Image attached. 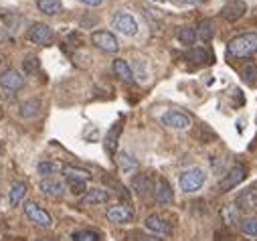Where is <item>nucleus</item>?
I'll use <instances>...</instances> for the list:
<instances>
[{"instance_id":"obj_17","label":"nucleus","mask_w":257,"mask_h":241,"mask_svg":"<svg viewBox=\"0 0 257 241\" xmlns=\"http://www.w3.org/2000/svg\"><path fill=\"white\" fill-rule=\"evenodd\" d=\"M132 189L136 191L138 197H148L154 193V183H152V178L146 176V174H140L134 178V183H132Z\"/></svg>"},{"instance_id":"obj_8","label":"nucleus","mask_w":257,"mask_h":241,"mask_svg":"<svg viewBox=\"0 0 257 241\" xmlns=\"http://www.w3.org/2000/svg\"><path fill=\"white\" fill-rule=\"evenodd\" d=\"M144 227H146V231H150V233L156 235V237H170V235H172V225H170L166 219H162L160 215H150V217H146Z\"/></svg>"},{"instance_id":"obj_35","label":"nucleus","mask_w":257,"mask_h":241,"mask_svg":"<svg viewBox=\"0 0 257 241\" xmlns=\"http://www.w3.org/2000/svg\"><path fill=\"white\" fill-rule=\"evenodd\" d=\"M182 3H186V5H201V3H205V0H182Z\"/></svg>"},{"instance_id":"obj_33","label":"nucleus","mask_w":257,"mask_h":241,"mask_svg":"<svg viewBox=\"0 0 257 241\" xmlns=\"http://www.w3.org/2000/svg\"><path fill=\"white\" fill-rule=\"evenodd\" d=\"M37 61H39V59H37V57H33V55H31V57H27V59H25V69H27L29 73H33V71L39 67V63H37Z\"/></svg>"},{"instance_id":"obj_9","label":"nucleus","mask_w":257,"mask_h":241,"mask_svg":"<svg viewBox=\"0 0 257 241\" xmlns=\"http://www.w3.org/2000/svg\"><path fill=\"white\" fill-rule=\"evenodd\" d=\"M29 39H31L35 45L47 47V45L53 43L55 35H53V31H51V27H47V25H43V23H35V25L29 29Z\"/></svg>"},{"instance_id":"obj_13","label":"nucleus","mask_w":257,"mask_h":241,"mask_svg":"<svg viewBox=\"0 0 257 241\" xmlns=\"http://www.w3.org/2000/svg\"><path fill=\"white\" fill-rule=\"evenodd\" d=\"M39 189H41L47 197H51V199H61L63 195H65V185L59 183V180H55V178H43L41 185H39Z\"/></svg>"},{"instance_id":"obj_3","label":"nucleus","mask_w":257,"mask_h":241,"mask_svg":"<svg viewBox=\"0 0 257 241\" xmlns=\"http://www.w3.org/2000/svg\"><path fill=\"white\" fill-rule=\"evenodd\" d=\"M111 27H113L117 33H121L123 37H134V35L138 33V23H136V19H134L130 13H125V11H117V13L113 15Z\"/></svg>"},{"instance_id":"obj_6","label":"nucleus","mask_w":257,"mask_h":241,"mask_svg":"<svg viewBox=\"0 0 257 241\" xmlns=\"http://www.w3.org/2000/svg\"><path fill=\"white\" fill-rule=\"evenodd\" d=\"M160 122H162V126H166V128H170V130H188L190 124H192V119H190L188 115L180 113V111H172V109H170V111L162 113Z\"/></svg>"},{"instance_id":"obj_15","label":"nucleus","mask_w":257,"mask_h":241,"mask_svg":"<svg viewBox=\"0 0 257 241\" xmlns=\"http://www.w3.org/2000/svg\"><path fill=\"white\" fill-rule=\"evenodd\" d=\"M154 199H156L158 205H164V207L166 205H172L174 195H172V187L168 185V180H164V178L158 180V185L154 189Z\"/></svg>"},{"instance_id":"obj_29","label":"nucleus","mask_w":257,"mask_h":241,"mask_svg":"<svg viewBox=\"0 0 257 241\" xmlns=\"http://www.w3.org/2000/svg\"><path fill=\"white\" fill-rule=\"evenodd\" d=\"M73 241H99V235L91 229H83L73 233Z\"/></svg>"},{"instance_id":"obj_25","label":"nucleus","mask_w":257,"mask_h":241,"mask_svg":"<svg viewBox=\"0 0 257 241\" xmlns=\"http://www.w3.org/2000/svg\"><path fill=\"white\" fill-rule=\"evenodd\" d=\"M176 37H178V41L182 45H195V41H197V29H192V27H180Z\"/></svg>"},{"instance_id":"obj_27","label":"nucleus","mask_w":257,"mask_h":241,"mask_svg":"<svg viewBox=\"0 0 257 241\" xmlns=\"http://www.w3.org/2000/svg\"><path fill=\"white\" fill-rule=\"evenodd\" d=\"M241 233L243 235H247V237H257V217H245L243 221H241Z\"/></svg>"},{"instance_id":"obj_34","label":"nucleus","mask_w":257,"mask_h":241,"mask_svg":"<svg viewBox=\"0 0 257 241\" xmlns=\"http://www.w3.org/2000/svg\"><path fill=\"white\" fill-rule=\"evenodd\" d=\"M83 5H87V7H99L101 3H105V0H81Z\"/></svg>"},{"instance_id":"obj_2","label":"nucleus","mask_w":257,"mask_h":241,"mask_svg":"<svg viewBox=\"0 0 257 241\" xmlns=\"http://www.w3.org/2000/svg\"><path fill=\"white\" fill-rule=\"evenodd\" d=\"M205 180H207L205 170L195 166V168L184 170V172L178 176V187H180V191H184V193H197V191H201V187L205 185Z\"/></svg>"},{"instance_id":"obj_37","label":"nucleus","mask_w":257,"mask_h":241,"mask_svg":"<svg viewBox=\"0 0 257 241\" xmlns=\"http://www.w3.org/2000/svg\"><path fill=\"white\" fill-rule=\"evenodd\" d=\"M152 3H156V5H164V3H168V0H152Z\"/></svg>"},{"instance_id":"obj_39","label":"nucleus","mask_w":257,"mask_h":241,"mask_svg":"<svg viewBox=\"0 0 257 241\" xmlns=\"http://www.w3.org/2000/svg\"><path fill=\"white\" fill-rule=\"evenodd\" d=\"M5 150V146H3V142H0V152H3Z\"/></svg>"},{"instance_id":"obj_22","label":"nucleus","mask_w":257,"mask_h":241,"mask_svg":"<svg viewBox=\"0 0 257 241\" xmlns=\"http://www.w3.org/2000/svg\"><path fill=\"white\" fill-rule=\"evenodd\" d=\"M37 7H39V11H41L43 15H49V17L59 15V13H61V9H63L61 0H39Z\"/></svg>"},{"instance_id":"obj_1","label":"nucleus","mask_w":257,"mask_h":241,"mask_svg":"<svg viewBox=\"0 0 257 241\" xmlns=\"http://www.w3.org/2000/svg\"><path fill=\"white\" fill-rule=\"evenodd\" d=\"M227 53L233 59H247L257 53V33H245L229 41Z\"/></svg>"},{"instance_id":"obj_16","label":"nucleus","mask_w":257,"mask_h":241,"mask_svg":"<svg viewBox=\"0 0 257 241\" xmlns=\"http://www.w3.org/2000/svg\"><path fill=\"white\" fill-rule=\"evenodd\" d=\"M109 201V193L103 189H89L83 197H81V205L83 207H93V205H103Z\"/></svg>"},{"instance_id":"obj_23","label":"nucleus","mask_w":257,"mask_h":241,"mask_svg":"<svg viewBox=\"0 0 257 241\" xmlns=\"http://www.w3.org/2000/svg\"><path fill=\"white\" fill-rule=\"evenodd\" d=\"M117 164H119V170L123 172V174H127V172H136L138 170V162L130 156V154H119L117 156Z\"/></svg>"},{"instance_id":"obj_21","label":"nucleus","mask_w":257,"mask_h":241,"mask_svg":"<svg viewBox=\"0 0 257 241\" xmlns=\"http://www.w3.org/2000/svg\"><path fill=\"white\" fill-rule=\"evenodd\" d=\"M25 195H27V183H23V180H17V183H13L11 193H9L11 205H13V207L21 205V203H23V199H25Z\"/></svg>"},{"instance_id":"obj_30","label":"nucleus","mask_w":257,"mask_h":241,"mask_svg":"<svg viewBox=\"0 0 257 241\" xmlns=\"http://www.w3.org/2000/svg\"><path fill=\"white\" fill-rule=\"evenodd\" d=\"M67 187H69V191H71L73 195H77V197L87 193V187H85L83 180H73V178H67Z\"/></svg>"},{"instance_id":"obj_10","label":"nucleus","mask_w":257,"mask_h":241,"mask_svg":"<svg viewBox=\"0 0 257 241\" xmlns=\"http://www.w3.org/2000/svg\"><path fill=\"white\" fill-rule=\"evenodd\" d=\"M23 85H25V77L17 69H5L3 73H0V87H3V89L19 91Z\"/></svg>"},{"instance_id":"obj_12","label":"nucleus","mask_w":257,"mask_h":241,"mask_svg":"<svg viewBox=\"0 0 257 241\" xmlns=\"http://www.w3.org/2000/svg\"><path fill=\"white\" fill-rule=\"evenodd\" d=\"M245 13H247V5L243 3V0H229V3H225V7L221 9L223 19H227L231 23L237 21V19H241Z\"/></svg>"},{"instance_id":"obj_11","label":"nucleus","mask_w":257,"mask_h":241,"mask_svg":"<svg viewBox=\"0 0 257 241\" xmlns=\"http://www.w3.org/2000/svg\"><path fill=\"white\" fill-rule=\"evenodd\" d=\"M134 219V211L127 205H115L107 209V221L115 223V225H125Z\"/></svg>"},{"instance_id":"obj_20","label":"nucleus","mask_w":257,"mask_h":241,"mask_svg":"<svg viewBox=\"0 0 257 241\" xmlns=\"http://www.w3.org/2000/svg\"><path fill=\"white\" fill-rule=\"evenodd\" d=\"M119 134H121V122H115V124L107 130V134H105V150H107L109 154H113V152H115V148H117V140H119Z\"/></svg>"},{"instance_id":"obj_14","label":"nucleus","mask_w":257,"mask_h":241,"mask_svg":"<svg viewBox=\"0 0 257 241\" xmlns=\"http://www.w3.org/2000/svg\"><path fill=\"white\" fill-rule=\"evenodd\" d=\"M237 207L241 211H257V189L249 187L239 193L237 197Z\"/></svg>"},{"instance_id":"obj_31","label":"nucleus","mask_w":257,"mask_h":241,"mask_svg":"<svg viewBox=\"0 0 257 241\" xmlns=\"http://www.w3.org/2000/svg\"><path fill=\"white\" fill-rule=\"evenodd\" d=\"M207 57H209V55H207L203 49H192V51L186 53V59H190V61H195V63H205Z\"/></svg>"},{"instance_id":"obj_18","label":"nucleus","mask_w":257,"mask_h":241,"mask_svg":"<svg viewBox=\"0 0 257 241\" xmlns=\"http://www.w3.org/2000/svg\"><path fill=\"white\" fill-rule=\"evenodd\" d=\"M113 73L123 83H134V71H132L130 65H127V61H123V59H115L113 61Z\"/></svg>"},{"instance_id":"obj_24","label":"nucleus","mask_w":257,"mask_h":241,"mask_svg":"<svg viewBox=\"0 0 257 241\" xmlns=\"http://www.w3.org/2000/svg\"><path fill=\"white\" fill-rule=\"evenodd\" d=\"M39 109H41V103H39V99H27L25 103H21V115L23 117H35V115H39Z\"/></svg>"},{"instance_id":"obj_7","label":"nucleus","mask_w":257,"mask_h":241,"mask_svg":"<svg viewBox=\"0 0 257 241\" xmlns=\"http://www.w3.org/2000/svg\"><path fill=\"white\" fill-rule=\"evenodd\" d=\"M91 43L97 49L105 51V53H117V49H119L117 39L109 31H95V33H91Z\"/></svg>"},{"instance_id":"obj_26","label":"nucleus","mask_w":257,"mask_h":241,"mask_svg":"<svg viewBox=\"0 0 257 241\" xmlns=\"http://www.w3.org/2000/svg\"><path fill=\"white\" fill-rule=\"evenodd\" d=\"M61 170V166L59 164H55V162H39V166H37V172L43 176V178H53L57 172Z\"/></svg>"},{"instance_id":"obj_32","label":"nucleus","mask_w":257,"mask_h":241,"mask_svg":"<svg viewBox=\"0 0 257 241\" xmlns=\"http://www.w3.org/2000/svg\"><path fill=\"white\" fill-rule=\"evenodd\" d=\"M243 77H245L247 81H255V77H257V67H255V65H247V67L243 69Z\"/></svg>"},{"instance_id":"obj_36","label":"nucleus","mask_w":257,"mask_h":241,"mask_svg":"<svg viewBox=\"0 0 257 241\" xmlns=\"http://www.w3.org/2000/svg\"><path fill=\"white\" fill-rule=\"evenodd\" d=\"M140 241H158V239H154V237H140Z\"/></svg>"},{"instance_id":"obj_5","label":"nucleus","mask_w":257,"mask_h":241,"mask_svg":"<svg viewBox=\"0 0 257 241\" xmlns=\"http://www.w3.org/2000/svg\"><path fill=\"white\" fill-rule=\"evenodd\" d=\"M25 215L37 227H43V229H51L53 227V217L41 205H37V203H27L25 205Z\"/></svg>"},{"instance_id":"obj_19","label":"nucleus","mask_w":257,"mask_h":241,"mask_svg":"<svg viewBox=\"0 0 257 241\" xmlns=\"http://www.w3.org/2000/svg\"><path fill=\"white\" fill-rule=\"evenodd\" d=\"M61 172L65 174V178L83 180V183H87V180L91 178V172H89V170H85V168H79V166H73V164H65V166H61Z\"/></svg>"},{"instance_id":"obj_38","label":"nucleus","mask_w":257,"mask_h":241,"mask_svg":"<svg viewBox=\"0 0 257 241\" xmlns=\"http://www.w3.org/2000/svg\"><path fill=\"white\" fill-rule=\"evenodd\" d=\"M37 241H57V239H49V237H43V239H37Z\"/></svg>"},{"instance_id":"obj_4","label":"nucleus","mask_w":257,"mask_h":241,"mask_svg":"<svg viewBox=\"0 0 257 241\" xmlns=\"http://www.w3.org/2000/svg\"><path fill=\"white\" fill-rule=\"evenodd\" d=\"M245 176H247V168H245L243 164H235V166H233L229 172H225L223 178L219 180V191H221V193H229V191H233L237 185L243 183Z\"/></svg>"},{"instance_id":"obj_28","label":"nucleus","mask_w":257,"mask_h":241,"mask_svg":"<svg viewBox=\"0 0 257 241\" xmlns=\"http://www.w3.org/2000/svg\"><path fill=\"white\" fill-rule=\"evenodd\" d=\"M213 23L211 21H205V23H201V27H199V33H197V39H201L203 43H207V41H211V37H213Z\"/></svg>"}]
</instances>
